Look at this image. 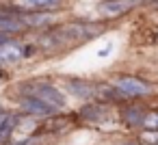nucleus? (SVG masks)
<instances>
[{
	"mask_svg": "<svg viewBox=\"0 0 158 145\" xmlns=\"http://www.w3.org/2000/svg\"><path fill=\"white\" fill-rule=\"evenodd\" d=\"M104 33V24L102 22H69V24H59L52 26L50 33L46 35V41H50V46L59 48V46H74L87 39H95Z\"/></svg>",
	"mask_w": 158,
	"mask_h": 145,
	"instance_id": "obj_1",
	"label": "nucleus"
},
{
	"mask_svg": "<svg viewBox=\"0 0 158 145\" xmlns=\"http://www.w3.org/2000/svg\"><path fill=\"white\" fill-rule=\"evenodd\" d=\"M18 89H20V95H35V97L44 100L46 104H50L54 108L65 106V93L61 89H56L54 85H50V82L31 80V82H22Z\"/></svg>",
	"mask_w": 158,
	"mask_h": 145,
	"instance_id": "obj_2",
	"label": "nucleus"
},
{
	"mask_svg": "<svg viewBox=\"0 0 158 145\" xmlns=\"http://www.w3.org/2000/svg\"><path fill=\"white\" fill-rule=\"evenodd\" d=\"M145 0H104V2L98 5V13L106 20H115V18H121V15L134 11Z\"/></svg>",
	"mask_w": 158,
	"mask_h": 145,
	"instance_id": "obj_3",
	"label": "nucleus"
},
{
	"mask_svg": "<svg viewBox=\"0 0 158 145\" xmlns=\"http://www.w3.org/2000/svg\"><path fill=\"white\" fill-rule=\"evenodd\" d=\"M115 87L126 95V97H143L152 93V85L136 78V76H119L115 80Z\"/></svg>",
	"mask_w": 158,
	"mask_h": 145,
	"instance_id": "obj_4",
	"label": "nucleus"
},
{
	"mask_svg": "<svg viewBox=\"0 0 158 145\" xmlns=\"http://www.w3.org/2000/svg\"><path fill=\"white\" fill-rule=\"evenodd\" d=\"M20 108L28 115H37V117H46V115H52L56 108L46 104L44 100L35 97V95H20Z\"/></svg>",
	"mask_w": 158,
	"mask_h": 145,
	"instance_id": "obj_5",
	"label": "nucleus"
},
{
	"mask_svg": "<svg viewBox=\"0 0 158 145\" xmlns=\"http://www.w3.org/2000/svg\"><path fill=\"white\" fill-rule=\"evenodd\" d=\"M24 56H26V48L20 41L7 39L5 44H0V63H18Z\"/></svg>",
	"mask_w": 158,
	"mask_h": 145,
	"instance_id": "obj_6",
	"label": "nucleus"
},
{
	"mask_svg": "<svg viewBox=\"0 0 158 145\" xmlns=\"http://www.w3.org/2000/svg\"><path fill=\"white\" fill-rule=\"evenodd\" d=\"M20 18L26 28H48L54 22L50 11H22Z\"/></svg>",
	"mask_w": 158,
	"mask_h": 145,
	"instance_id": "obj_7",
	"label": "nucleus"
},
{
	"mask_svg": "<svg viewBox=\"0 0 158 145\" xmlns=\"http://www.w3.org/2000/svg\"><path fill=\"white\" fill-rule=\"evenodd\" d=\"M22 13H7V11H0V33H7V35H18L22 33L26 26L20 18Z\"/></svg>",
	"mask_w": 158,
	"mask_h": 145,
	"instance_id": "obj_8",
	"label": "nucleus"
},
{
	"mask_svg": "<svg viewBox=\"0 0 158 145\" xmlns=\"http://www.w3.org/2000/svg\"><path fill=\"white\" fill-rule=\"evenodd\" d=\"M20 11H54L61 9V0H15Z\"/></svg>",
	"mask_w": 158,
	"mask_h": 145,
	"instance_id": "obj_9",
	"label": "nucleus"
},
{
	"mask_svg": "<svg viewBox=\"0 0 158 145\" xmlns=\"http://www.w3.org/2000/svg\"><path fill=\"white\" fill-rule=\"evenodd\" d=\"M145 108L143 106H123V110H121V119H123V123L126 126H130V128H134V126H141L143 123V119H145Z\"/></svg>",
	"mask_w": 158,
	"mask_h": 145,
	"instance_id": "obj_10",
	"label": "nucleus"
},
{
	"mask_svg": "<svg viewBox=\"0 0 158 145\" xmlns=\"http://www.w3.org/2000/svg\"><path fill=\"white\" fill-rule=\"evenodd\" d=\"M67 89H69V93H72V95H76V97H82V100H87V97L95 95V89H93V85H91V82H87V80H80V78H74V80H69V82H67Z\"/></svg>",
	"mask_w": 158,
	"mask_h": 145,
	"instance_id": "obj_11",
	"label": "nucleus"
},
{
	"mask_svg": "<svg viewBox=\"0 0 158 145\" xmlns=\"http://www.w3.org/2000/svg\"><path fill=\"white\" fill-rule=\"evenodd\" d=\"M15 123H18V115H9L7 121L2 123V128H0V145H7L9 143L11 132L15 130Z\"/></svg>",
	"mask_w": 158,
	"mask_h": 145,
	"instance_id": "obj_12",
	"label": "nucleus"
},
{
	"mask_svg": "<svg viewBox=\"0 0 158 145\" xmlns=\"http://www.w3.org/2000/svg\"><path fill=\"white\" fill-rule=\"evenodd\" d=\"M106 113H108V106H102V104H91V106H85L82 108V117H87L89 121H98Z\"/></svg>",
	"mask_w": 158,
	"mask_h": 145,
	"instance_id": "obj_13",
	"label": "nucleus"
},
{
	"mask_svg": "<svg viewBox=\"0 0 158 145\" xmlns=\"http://www.w3.org/2000/svg\"><path fill=\"white\" fill-rule=\"evenodd\" d=\"M141 128L145 132H158V110H147Z\"/></svg>",
	"mask_w": 158,
	"mask_h": 145,
	"instance_id": "obj_14",
	"label": "nucleus"
},
{
	"mask_svg": "<svg viewBox=\"0 0 158 145\" xmlns=\"http://www.w3.org/2000/svg\"><path fill=\"white\" fill-rule=\"evenodd\" d=\"M9 115H11V113H9V110H5V108H2V106H0V128H2V123H5V121H7V117H9Z\"/></svg>",
	"mask_w": 158,
	"mask_h": 145,
	"instance_id": "obj_15",
	"label": "nucleus"
},
{
	"mask_svg": "<svg viewBox=\"0 0 158 145\" xmlns=\"http://www.w3.org/2000/svg\"><path fill=\"white\" fill-rule=\"evenodd\" d=\"M7 39H11V37H9V35H7V33H0V44H5V41H7Z\"/></svg>",
	"mask_w": 158,
	"mask_h": 145,
	"instance_id": "obj_16",
	"label": "nucleus"
}]
</instances>
